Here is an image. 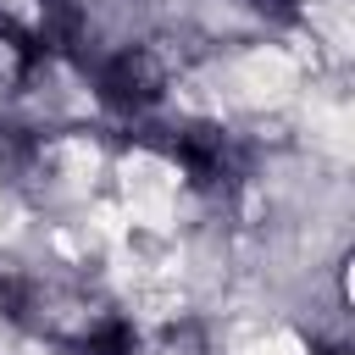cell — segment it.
Wrapping results in <instances>:
<instances>
[{
  "label": "cell",
  "instance_id": "obj_3",
  "mask_svg": "<svg viewBox=\"0 0 355 355\" xmlns=\"http://www.w3.org/2000/svg\"><path fill=\"white\" fill-rule=\"evenodd\" d=\"M255 6H261V11H266V6H272V11H294V0H255Z\"/></svg>",
  "mask_w": 355,
  "mask_h": 355
},
{
  "label": "cell",
  "instance_id": "obj_4",
  "mask_svg": "<svg viewBox=\"0 0 355 355\" xmlns=\"http://www.w3.org/2000/svg\"><path fill=\"white\" fill-rule=\"evenodd\" d=\"M322 355H344V349H322Z\"/></svg>",
  "mask_w": 355,
  "mask_h": 355
},
{
  "label": "cell",
  "instance_id": "obj_1",
  "mask_svg": "<svg viewBox=\"0 0 355 355\" xmlns=\"http://www.w3.org/2000/svg\"><path fill=\"white\" fill-rule=\"evenodd\" d=\"M161 94V67L144 55V50H128V55H116L111 67H105V100L116 105V111H139V105H150Z\"/></svg>",
  "mask_w": 355,
  "mask_h": 355
},
{
  "label": "cell",
  "instance_id": "obj_2",
  "mask_svg": "<svg viewBox=\"0 0 355 355\" xmlns=\"http://www.w3.org/2000/svg\"><path fill=\"white\" fill-rule=\"evenodd\" d=\"M133 349V333L122 327V322H105L94 338H89V355H128Z\"/></svg>",
  "mask_w": 355,
  "mask_h": 355
}]
</instances>
